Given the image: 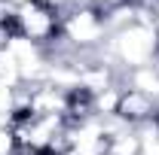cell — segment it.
<instances>
[{
  "instance_id": "obj_1",
  "label": "cell",
  "mask_w": 159,
  "mask_h": 155,
  "mask_svg": "<svg viewBox=\"0 0 159 155\" xmlns=\"http://www.w3.org/2000/svg\"><path fill=\"white\" fill-rule=\"evenodd\" d=\"M110 37L107 9L98 3H86L61 12V40L77 52H98Z\"/></svg>"
},
{
  "instance_id": "obj_2",
  "label": "cell",
  "mask_w": 159,
  "mask_h": 155,
  "mask_svg": "<svg viewBox=\"0 0 159 155\" xmlns=\"http://www.w3.org/2000/svg\"><path fill=\"white\" fill-rule=\"evenodd\" d=\"M16 34L37 46H52L61 37V9L43 0H25L16 6Z\"/></svg>"
},
{
  "instance_id": "obj_3",
  "label": "cell",
  "mask_w": 159,
  "mask_h": 155,
  "mask_svg": "<svg viewBox=\"0 0 159 155\" xmlns=\"http://www.w3.org/2000/svg\"><path fill=\"white\" fill-rule=\"evenodd\" d=\"M113 116L122 119V122L132 125V128H138V125H144V122L159 119V100H153V97L144 94V91H135V88H122Z\"/></svg>"
},
{
  "instance_id": "obj_4",
  "label": "cell",
  "mask_w": 159,
  "mask_h": 155,
  "mask_svg": "<svg viewBox=\"0 0 159 155\" xmlns=\"http://www.w3.org/2000/svg\"><path fill=\"white\" fill-rule=\"evenodd\" d=\"M107 155H141V143H138V134L132 125L119 128L110 134L107 140Z\"/></svg>"
},
{
  "instance_id": "obj_5",
  "label": "cell",
  "mask_w": 159,
  "mask_h": 155,
  "mask_svg": "<svg viewBox=\"0 0 159 155\" xmlns=\"http://www.w3.org/2000/svg\"><path fill=\"white\" fill-rule=\"evenodd\" d=\"M19 152V143L12 134V125H3L0 122V155H16Z\"/></svg>"
}]
</instances>
